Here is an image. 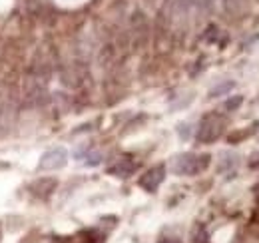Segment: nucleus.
Returning <instances> with one entry per match:
<instances>
[{
	"mask_svg": "<svg viewBox=\"0 0 259 243\" xmlns=\"http://www.w3.org/2000/svg\"><path fill=\"white\" fill-rule=\"evenodd\" d=\"M163 176H165L163 166L152 168V170H148V172L140 178V185H142L144 189H148V191H156V189H158V185L163 182Z\"/></svg>",
	"mask_w": 259,
	"mask_h": 243,
	"instance_id": "7ed1b4c3",
	"label": "nucleus"
},
{
	"mask_svg": "<svg viewBox=\"0 0 259 243\" xmlns=\"http://www.w3.org/2000/svg\"><path fill=\"white\" fill-rule=\"evenodd\" d=\"M241 102H243V98L241 96H235L233 100H229L226 104V108L227 110H233V108H237V106H241Z\"/></svg>",
	"mask_w": 259,
	"mask_h": 243,
	"instance_id": "423d86ee",
	"label": "nucleus"
},
{
	"mask_svg": "<svg viewBox=\"0 0 259 243\" xmlns=\"http://www.w3.org/2000/svg\"><path fill=\"white\" fill-rule=\"evenodd\" d=\"M66 164V152L62 148H56V150H50L42 155L40 159V170H56V168H62Z\"/></svg>",
	"mask_w": 259,
	"mask_h": 243,
	"instance_id": "20e7f679",
	"label": "nucleus"
},
{
	"mask_svg": "<svg viewBox=\"0 0 259 243\" xmlns=\"http://www.w3.org/2000/svg\"><path fill=\"white\" fill-rule=\"evenodd\" d=\"M194 243H207V231L203 225H195L194 227Z\"/></svg>",
	"mask_w": 259,
	"mask_h": 243,
	"instance_id": "39448f33",
	"label": "nucleus"
},
{
	"mask_svg": "<svg viewBox=\"0 0 259 243\" xmlns=\"http://www.w3.org/2000/svg\"><path fill=\"white\" fill-rule=\"evenodd\" d=\"M160 243H180L178 239H171V237H165V239H162Z\"/></svg>",
	"mask_w": 259,
	"mask_h": 243,
	"instance_id": "0eeeda50",
	"label": "nucleus"
},
{
	"mask_svg": "<svg viewBox=\"0 0 259 243\" xmlns=\"http://www.w3.org/2000/svg\"><path fill=\"white\" fill-rule=\"evenodd\" d=\"M220 134H222V122H220V118H215V116H209V118H205V120L201 122V128L197 132V138H199V142H211Z\"/></svg>",
	"mask_w": 259,
	"mask_h": 243,
	"instance_id": "f03ea898",
	"label": "nucleus"
},
{
	"mask_svg": "<svg viewBox=\"0 0 259 243\" xmlns=\"http://www.w3.org/2000/svg\"><path fill=\"white\" fill-rule=\"evenodd\" d=\"M209 155H194V153H186V155H180L174 170L182 176H195L199 172H203L207 166H209Z\"/></svg>",
	"mask_w": 259,
	"mask_h": 243,
	"instance_id": "f257e3e1",
	"label": "nucleus"
}]
</instances>
